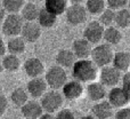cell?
<instances>
[{
    "label": "cell",
    "mask_w": 130,
    "mask_h": 119,
    "mask_svg": "<svg viewBox=\"0 0 130 119\" xmlns=\"http://www.w3.org/2000/svg\"><path fill=\"white\" fill-rule=\"evenodd\" d=\"M72 77L80 83H90L98 77V67L90 59H79L71 67Z\"/></svg>",
    "instance_id": "1"
},
{
    "label": "cell",
    "mask_w": 130,
    "mask_h": 119,
    "mask_svg": "<svg viewBox=\"0 0 130 119\" xmlns=\"http://www.w3.org/2000/svg\"><path fill=\"white\" fill-rule=\"evenodd\" d=\"M113 52L112 46L108 44H96L94 48H91V53H90V60L95 63L98 68L105 67L112 63L113 59Z\"/></svg>",
    "instance_id": "2"
},
{
    "label": "cell",
    "mask_w": 130,
    "mask_h": 119,
    "mask_svg": "<svg viewBox=\"0 0 130 119\" xmlns=\"http://www.w3.org/2000/svg\"><path fill=\"white\" fill-rule=\"evenodd\" d=\"M40 99V104L42 107L43 112L55 113L57 110H59L63 107L64 103V97L62 93L59 92V89L47 90Z\"/></svg>",
    "instance_id": "3"
},
{
    "label": "cell",
    "mask_w": 130,
    "mask_h": 119,
    "mask_svg": "<svg viewBox=\"0 0 130 119\" xmlns=\"http://www.w3.org/2000/svg\"><path fill=\"white\" fill-rule=\"evenodd\" d=\"M43 79L50 89H61L67 81V73L64 68L59 65H53L48 70H45Z\"/></svg>",
    "instance_id": "4"
},
{
    "label": "cell",
    "mask_w": 130,
    "mask_h": 119,
    "mask_svg": "<svg viewBox=\"0 0 130 119\" xmlns=\"http://www.w3.org/2000/svg\"><path fill=\"white\" fill-rule=\"evenodd\" d=\"M23 23L24 21L18 13H9L2 21V33L7 37L20 36Z\"/></svg>",
    "instance_id": "5"
},
{
    "label": "cell",
    "mask_w": 130,
    "mask_h": 119,
    "mask_svg": "<svg viewBox=\"0 0 130 119\" xmlns=\"http://www.w3.org/2000/svg\"><path fill=\"white\" fill-rule=\"evenodd\" d=\"M64 14L67 23L73 27L83 24L88 18V13L82 4H71L70 6H67Z\"/></svg>",
    "instance_id": "6"
},
{
    "label": "cell",
    "mask_w": 130,
    "mask_h": 119,
    "mask_svg": "<svg viewBox=\"0 0 130 119\" xmlns=\"http://www.w3.org/2000/svg\"><path fill=\"white\" fill-rule=\"evenodd\" d=\"M99 81L103 84L105 87H114L118 86V84L121 81L122 72L119 71L113 65H105L102 67V70L98 71Z\"/></svg>",
    "instance_id": "7"
},
{
    "label": "cell",
    "mask_w": 130,
    "mask_h": 119,
    "mask_svg": "<svg viewBox=\"0 0 130 119\" xmlns=\"http://www.w3.org/2000/svg\"><path fill=\"white\" fill-rule=\"evenodd\" d=\"M42 28L36 22V21H25L22 25L21 30V37L25 40V43L34 44L40 39L42 31Z\"/></svg>",
    "instance_id": "8"
},
{
    "label": "cell",
    "mask_w": 130,
    "mask_h": 119,
    "mask_svg": "<svg viewBox=\"0 0 130 119\" xmlns=\"http://www.w3.org/2000/svg\"><path fill=\"white\" fill-rule=\"evenodd\" d=\"M62 89V95L64 99L69 100V101H75L79 100L82 96L83 92H85V87H83L82 83L79 80H67L63 85Z\"/></svg>",
    "instance_id": "9"
},
{
    "label": "cell",
    "mask_w": 130,
    "mask_h": 119,
    "mask_svg": "<svg viewBox=\"0 0 130 119\" xmlns=\"http://www.w3.org/2000/svg\"><path fill=\"white\" fill-rule=\"evenodd\" d=\"M103 32L104 27L98 22V21H91L86 25L83 30V38L87 39L91 45L101 43L103 40Z\"/></svg>",
    "instance_id": "10"
},
{
    "label": "cell",
    "mask_w": 130,
    "mask_h": 119,
    "mask_svg": "<svg viewBox=\"0 0 130 119\" xmlns=\"http://www.w3.org/2000/svg\"><path fill=\"white\" fill-rule=\"evenodd\" d=\"M107 101L113 108H121L126 107L129 103V92L124 90L122 87H111L110 92L107 93Z\"/></svg>",
    "instance_id": "11"
},
{
    "label": "cell",
    "mask_w": 130,
    "mask_h": 119,
    "mask_svg": "<svg viewBox=\"0 0 130 119\" xmlns=\"http://www.w3.org/2000/svg\"><path fill=\"white\" fill-rule=\"evenodd\" d=\"M48 90L47 83L41 77H33L26 84V92L33 99H40Z\"/></svg>",
    "instance_id": "12"
},
{
    "label": "cell",
    "mask_w": 130,
    "mask_h": 119,
    "mask_svg": "<svg viewBox=\"0 0 130 119\" xmlns=\"http://www.w3.org/2000/svg\"><path fill=\"white\" fill-rule=\"evenodd\" d=\"M23 69H24L25 73L30 77H41L45 73V64L38 57H30L24 62L23 64Z\"/></svg>",
    "instance_id": "13"
},
{
    "label": "cell",
    "mask_w": 130,
    "mask_h": 119,
    "mask_svg": "<svg viewBox=\"0 0 130 119\" xmlns=\"http://www.w3.org/2000/svg\"><path fill=\"white\" fill-rule=\"evenodd\" d=\"M21 112H22L24 118L37 119V118H40L43 110H42V107H41L40 102H38L37 99H34V100H27L21 107Z\"/></svg>",
    "instance_id": "14"
},
{
    "label": "cell",
    "mask_w": 130,
    "mask_h": 119,
    "mask_svg": "<svg viewBox=\"0 0 130 119\" xmlns=\"http://www.w3.org/2000/svg\"><path fill=\"white\" fill-rule=\"evenodd\" d=\"M87 96L90 101L92 102H98L101 100H104L106 97V87L101 83V81H90L88 83V86H87Z\"/></svg>",
    "instance_id": "15"
},
{
    "label": "cell",
    "mask_w": 130,
    "mask_h": 119,
    "mask_svg": "<svg viewBox=\"0 0 130 119\" xmlns=\"http://www.w3.org/2000/svg\"><path fill=\"white\" fill-rule=\"evenodd\" d=\"M91 44L85 38L75 39L72 44V52L76 59H88L91 53Z\"/></svg>",
    "instance_id": "16"
},
{
    "label": "cell",
    "mask_w": 130,
    "mask_h": 119,
    "mask_svg": "<svg viewBox=\"0 0 130 119\" xmlns=\"http://www.w3.org/2000/svg\"><path fill=\"white\" fill-rule=\"evenodd\" d=\"M91 113L98 119H108L113 117V107L106 100H101L95 102L94 107L91 108Z\"/></svg>",
    "instance_id": "17"
},
{
    "label": "cell",
    "mask_w": 130,
    "mask_h": 119,
    "mask_svg": "<svg viewBox=\"0 0 130 119\" xmlns=\"http://www.w3.org/2000/svg\"><path fill=\"white\" fill-rule=\"evenodd\" d=\"M57 17L55 14H53L52 11H49L48 9H46L45 7L39 9L38 16H37V23L43 29H50L53 28L57 22Z\"/></svg>",
    "instance_id": "18"
},
{
    "label": "cell",
    "mask_w": 130,
    "mask_h": 119,
    "mask_svg": "<svg viewBox=\"0 0 130 119\" xmlns=\"http://www.w3.org/2000/svg\"><path fill=\"white\" fill-rule=\"evenodd\" d=\"M123 34H122L121 30L118 27H106L104 28V32H103V39L105 40L106 44L111 46H117L121 43Z\"/></svg>",
    "instance_id": "19"
},
{
    "label": "cell",
    "mask_w": 130,
    "mask_h": 119,
    "mask_svg": "<svg viewBox=\"0 0 130 119\" xmlns=\"http://www.w3.org/2000/svg\"><path fill=\"white\" fill-rule=\"evenodd\" d=\"M113 67L121 72H128L130 68V54L127 50H120L113 54Z\"/></svg>",
    "instance_id": "20"
},
{
    "label": "cell",
    "mask_w": 130,
    "mask_h": 119,
    "mask_svg": "<svg viewBox=\"0 0 130 119\" xmlns=\"http://www.w3.org/2000/svg\"><path fill=\"white\" fill-rule=\"evenodd\" d=\"M7 52L10 54L15 55H21L25 53L26 49V43L21 36H15V37H9V40L6 44Z\"/></svg>",
    "instance_id": "21"
},
{
    "label": "cell",
    "mask_w": 130,
    "mask_h": 119,
    "mask_svg": "<svg viewBox=\"0 0 130 119\" xmlns=\"http://www.w3.org/2000/svg\"><path fill=\"white\" fill-rule=\"evenodd\" d=\"M55 61H56L57 65L66 69V68H71L74 64V62L76 61V57L71 49H65L64 48V49H61L56 54Z\"/></svg>",
    "instance_id": "22"
},
{
    "label": "cell",
    "mask_w": 130,
    "mask_h": 119,
    "mask_svg": "<svg viewBox=\"0 0 130 119\" xmlns=\"http://www.w3.org/2000/svg\"><path fill=\"white\" fill-rule=\"evenodd\" d=\"M1 64L4 67V70H6V71L16 72L21 68V59L18 57V55L8 53V54H5L2 56Z\"/></svg>",
    "instance_id": "23"
},
{
    "label": "cell",
    "mask_w": 130,
    "mask_h": 119,
    "mask_svg": "<svg viewBox=\"0 0 130 119\" xmlns=\"http://www.w3.org/2000/svg\"><path fill=\"white\" fill-rule=\"evenodd\" d=\"M43 1H45L43 7L56 16L64 14L69 6V0H43Z\"/></svg>",
    "instance_id": "24"
},
{
    "label": "cell",
    "mask_w": 130,
    "mask_h": 119,
    "mask_svg": "<svg viewBox=\"0 0 130 119\" xmlns=\"http://www.w3.org/2000/svg\"><path fill=\"white\" fill-rule=\"evenodd\" d=\"M39 6L36 4V2H25L23 5L22 9L20 10V15L22 16L23 21H36L37 16H38L39 13Z\"/></svg>",
    "instance_id": "25"
},
{
    "label": "cell",
    "mask_w": 130,
    "mask_h": 119,
    "mask_svg": "<svg viewBox=\"0 0 130 119\" xmlns=\"http://www.w3.org/2000/svg\"><path fill=\"white\" fill-rule=\"evenodd\" d=\"M114 23L119 29H127L130 24V13L127 7L114 10Z\"/></svg>",
    "instance_id": "26"
},
{
    "label": "cell",
    "mask_w": 130,
    "mask_h": 119,
    "mask_svg": "<svg viewBox=\"0 0 130 119\" xmlns=\"http://www.w3.org/2000/svg\"><path fill=\"white\" fill-rule=\"evenodd\" d=\"M9 100L16 108H21L29 100V94H27L26 89L22 87H17L14 90H11L10 95H9Z\"/></svg>",
    "instance_id": "27"
},
{
    "label": "cell",
    "mask_w": 130,
    "mask_h": 119,
    "mask_svg": "<svg viewBox=\"0 0 130 119\" xmlns=\"http://www.w3.org/2000/svg\"><path fill=\"white\" fill-rule=\"evenodd\" d=\"M86 10L88 14L94 16H98L106 8L105 0H86Z\"/></svg>",
    "instance_id": "28"
},
{
    "label": "cell",
    "mask_w": 130,
    "mask_h": 119,
    "mask_svg": "<svg viewBox=\"0 0 130 119\" xmlns=\"http://www.w3.org/2000/svg\"><path fill=\"white\" fill-rule=\"evenodd\" d=\"M26 0H1V6L7 13H20Z\"/></svg>",
    "instance_id": "29"
},
{
    "label": "cell",
    "mask_w": 130,
    "mask_h": 119,
    "mask_svg": "<svg viewBox=\"0 0 130 119\" xmlns=\"http://www.w3.org/2000/svg\"><path fill=\"white\" fill-rule=\"evenodd\" d=\"M99 18H98V22L103 25L104 28L106 27H110L114 23V10L111 8H105L101 14H99Z\"/></svg>",
    "instance_id": "30"
},
{
    "label": "cell",
    "mask_w": 130,
    "mask_h": 119,
    "mask_svg": "<svg viewBox=\"0 0 130 119\" xmlns=\"http://www.w3.org/2000/svg\"><path fill=\"white\" fill-rule=\"evenodd\" d=\"M129 0H106V6L113 10H118L127 7Z\"/></svg>",
    "instance_id": "31"
},
{
    "label": "cell",
    "mask_w": 130,
    "mask_h": 119,
    "mask_svg": "<svg viewBox=\"0 0 130 119\" xmlns=\"http://www.w3.org/2000/svg\"><path fill=\"white\" fill-rule=\"evenodd\" d=\"M55 113H56L55 118H57V119H74L75 118V115H74V112L71 109H62L61 108Z\"/></svg>",
    "instance_id": "32"
},
{
    "label": "cell",
    "mask_w": 130,
    "mask_h": 119,
    "mask_svg": "<svg viewBox=\"0 0 130 119\" xmlns=\"http://www.w3.org/2000/svg\"><path fill=\"white\" fill-rule=\"evenodd\" d=\"M119 110L114 113V118L115 119H129L130 118V109L128 107H121V108H118Z\"/></svg>",
    "instance_id": "33"
},
{
    "label": "cell",
    "mask_w": 130,
    "mask_h": 119,
    "mask_svg": "<svg viewBox=\"0 0 130 119\" xmlns=\"http://www.w3.org/2000/svg\"><path fill=\"white\" fill-rule=\"evenodd\" d=\"M8 99L2 93H0V116H4L8 109Z\"/></svg>",
    "instance_id": "34"
},
{
    "label": "cell",
    "mask_w": 130,
    "mask_h": 119,
    "mask_svg": "<svg viewBox=\"0 0 130 119\" xmlns=\"http://www.w3.org/2000/svg\"><path fill=\"white\" fill-rule=\"evenodd\" d=\"M7 52V48H6V44H5L4 39L2 37L0 36V57H2Z\"/></svg>",
    "instance_id": "35"
},
{
    "label": "cell",
    "mask_w": 130,
    "mask_h": 119,
    "mask_svg": "<svg viewBox=\"0 0 130 119\" xmlns=\"http://www.w3.org/2000/svg\"><path fill=\"white\" fill-rule=\"evenodd\" d=\"M5 16H6V11H5L4 8H2V6H0V24L2 23V21H4Z\"/></svg>",
    "instance_id": "36"
},
{
    "label": "cell",
    "mask_w": 130,
    "mask_h": 119,
    "mask_svg": "<svg viewBox=\"0 0 130 119\" xmlns=\"http://www.w3.org/2000/svg\"><path fill=\"white\" fill-rule=\"evenodd\" d=\"M86 0H69V2L71 4H83Z\"/></svg>",
    "instance_id": "37"
},
{
    "label": "cell",
    "mask_w": 130,
    "mask_h": 119,
    "mask_svg": "<svg viewBox=\"0 0 130 119\" xmlns=\"http://www.w3.org/2000/svg\"><path fill=\"white\" fill-rule=\"evenodd\" d=\"M4 72V67H2V64H1V61H0V74Z\"/></svg>",
    "instance_id": "38"
},
{
    "label": "cell",
    "mask_w": 130,
    "mask_h": 119,
    "mask_svg": "<svg viewBox=\"0 0 130 119\" xmlns=\"http://www.w3.org/2000/svg\"><path fill=\"white\" fill-rule=\"evenodd\" d=\"M34 2H40V1H43V0H33Z\"/></svg>",
    "instance_id": "39"
},
{
    "label": "cell",
    "mask_w": 130,
    "mask_h": 119,
    "mask_svg": "<svg viewBox=\"0 0 130 119\" xmlns=\"http://www.w3.org/2000/svg\"><path fill=\"white\" fill-rule=\"evenodd\" d=\"M0 4H1V0H0Z\"/></svg>",
    "instance_id": "40"
}]
</instances>
